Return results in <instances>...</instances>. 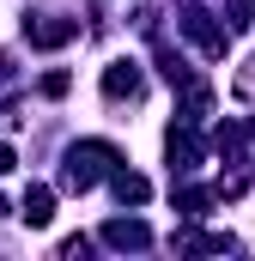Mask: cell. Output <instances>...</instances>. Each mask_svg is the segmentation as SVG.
I'll return each mask as SVG.
<instances>
[{
	"mask_svg": "<svg viewBox=\"0 0 255 261\" xmlns=\"http://www.w3.org/2000/svg\"><path fill=\"white\" fill-rule=\"evenodd\" d=\"M104 91H110V97H134V91H140V73H134L128 61H116L110 73H104Z\"/></svg>",
	"mask_w": 255,
	"mask_h": 261,
	"instance_id": "6da1fadb",
	"label": "cell"
},
{
	"mask_svg": "<svg viewBox=\"0 0 255 261\" xmlns=\"http://www.w3.org/2000/svg\"><path fill=\"white\" fill-rule=\"evenodd\" d=\"M49 206H55V200H49V189H31V195H24V219H31V225H49V219H55Z\"/></svg>",
	"mask_w": 255,
	"mask_h": 261,
	"instance_id": "7a4b0ae2",
	"label": "cell"
},
{
	"mask_svg": "<svg viewBox=\"0 0 255 261\" xmlns=\"http://www.w3.org/2000/svg\"><path fill=\"white\" fill-rule=\"evenodd\" d=\"M6 170H12V152H6V146H0V176H6Z\"/></svg>",
	"mask_w": 255,
	"mask_h": 261,
	"instance_id": "3957f363",
	"label": "cell"
}]
</instances>
